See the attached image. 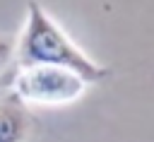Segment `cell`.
I'll return each mask as SVG.
<instances>
[{"mask_svg": "<svg viewBox=\"0 0 154 142\" xmlns=\"http://www.w3.org/2000/svg\"><path fill=\"white\" fill-rule=\"evenodd\" d=\"M89 84L65 67L53 65H29L19 67L14 75L12 89L22 103H38V106H60L77 101Z\"/></svg>", "mask_w": 154, "mask_h": 142, "instance_id": "7a4b0ae2", "label": "cell"}, {"mask_svg": "<svg viewBox=\"0 0 154 142\" xmlns=\"http://www.w3.org/2000/svg\"><path fill=\"white\" fill-rule=\"evenodd\" d=\"M14 58H17L19 67L53 65V67L72 70L87 84H96L111 75L108 67H103L96 60H91L89 55H84L65 36V31L43 12V7L36 0H31L26 7V24L17 41Z\"/></svg>", "mask_w": 154, "mask_h": 142, "instance_id": "6da1fadb", "label": "cell"}, {"mask_svg": "<svg viewBox=\"0 0 154 142\" xmlns=\"http://www.w3.org/2000/svg\"><path fill=\"white\" fill-rule=\"evenodd\" d=\"M34 130L31 113L17 96L0 101V142H29Z\"/></svg>", "mask_w": 154, "mask_h": 142, "instance_id": "3957f363", "label": "cell"}, {"mask_svg": "<svg viewBox=\"0 0 154 142\" xmlns=\"http://www.w3.org/2000/svg\"><path fill=\"white\" fill-rule=\"evenodd\" d=\"M14 48H17V43H14L10 36L0 34V75H5V70H7L10 63L14 60Z\"/></svg>", "mask_w": 154, "mask_h": 142, "instance_id": "277c9868", "label": "cell"}]
</instances>
